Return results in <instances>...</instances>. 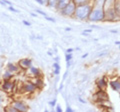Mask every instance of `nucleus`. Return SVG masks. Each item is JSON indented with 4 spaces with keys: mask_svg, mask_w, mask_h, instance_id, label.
<instances>
[{
    "mask_svg": "<svg viewBox=\"0 0 120 112\" xmlns=\"http://www.w3.org/2000/svg\"><path fill=\"white\" fill-rule=\"evenodd\" d=\"M3 109H4V111H6V112H18L17 109H16V108H15L11 103L8 104V105L4 106V108H3Z\"/></svg>",
    "mask_w": 120,
    "mask_h": 112,
    "instance_id": "obj_21",
    "label": "nucleus"
},
{
    "mask_svg": "<svg viewBox=\"0 0 120 112\" xmlns=\"http://www.w3.org/2000/svg\"><path fill=\"white\" fill-rule=\"evenodd\" d=\"M70 2H72V0H58V3H57V7H56V10H57V11L61 10L63 7H65L66 5H68Z\"/></svg>",
    "mask_w": 120,
    "mask_h": 112,
    "instance_id": "obj_18",
    "label": "nucleus"
},
{
    "mask_svg": "<svg viewBox=\"0 0 120 112\" xmlns=\"http://www.w3.org/2000/svg\"><path fill=\"white\" fill-rule=\"evenodd\" d=\"M12 105L16 108L17 111H21V112H26L29 110V106L28 104L26 103L23 100H20V99H14L12 101Z\"/></svg>",
    "mask_w": 120,
    "mask_h": 112,
    "instance_id": "obj_7",
    "label": "nucleus"
},
{
    "mask_svg": "<svg viewBox=\"0 0 120 112\" xmlns=\"http://www.w3.org/2000/svg\"><path fill=\"white\" fill-rule=\"evenodd\" d=\"M78 100H79V101H80L81 103H86V101H85V100H84L83 98H81L80 96H78Z\"/></svg>",
    "mask_w": 120,
    "mask_h": 112,
    "instance_id": "obj_33",
    "label": "nucleus"
},
{
    "mask_svg": "<svg viewBox=\"0 0 120 112\" xmlns=\"http://www.w3.org/2000/svg\"><path fill=\"white\" fill-rule=\"evenodd\" d=\"M62 89H63V82H62L61 84H60V87H59V89H58V90H59V91H61Z\"/></svg>",
    "mask_w": 120,
    "mask_h": 112,
    "instance_id": "obj_37",
    "label": "nucleus"
},
{
    "mask_svg": "<svg viewBox=\"0 0 120 112\" xmlns=\"http://www.w3.org/2000/svg\"><path fill=\"white\" fill-rule=\"evenodd\" d=\"M14 77H15V75L13 73H11L8 70H5L1 75V80H13Z\"/></svg>",
    "mask_w": 120,
    "mask_h": 112,
    "instance_id": "obj_16",
    "label": "nucleus"
},
{
    "mask_svg": "<svg viewBox=\"0 0 120 112\" xmlns=\"http://www.w3.org/2000/svg\"><path fill=\"white\" fill-rule=\"evenodd\" d=\"M70 30H71L70 27H66V28H65V31H70Z\"/></svg>",
    "mask_w": 120,
    "mask_h": 112,
    "instance_id": "obj_40",
    "label": "nucleus"
},
{
    "mask_svg": "<svg viewBox=\"0 0 120 112\" xmlns=\"http://www.w3.org/2000/svg\"><path fill=\"white\" fill-rule=\"evenodd\" d=\"M72 57H73L72 53H66V55H65V61L66 62H70L71 59H72Z\"/></svg>",
    "mask_w": 120,
    "mask_h": 112,
    "instance_id": "obj_25",
    "label": "nucleus"
},
{
    "mask_svg": "<svg viewBox=\"0 0 120 112\" xmlns=\"http://www.w3.org/2000/svg\"><path fill=\"white\" fill-rule=\"evenodd\" d=\"M21 91L22 93H25V94H33L35 91H37V87L34 84V82L32 80H28L25 81L24 83L21 84Z\"/></svg>",
    "mask_w": 120,
    "mask_h": 112,
    "instance_id": "obj_6",
    "label": "nucleus"
},
{
    "mask_svg": "<svg viewBox=\"0 0 120 112\" xmlns=\"http://www.w3.org/2000/svg\"><path fill=\"white\" fill-rule=\"evenodd\" d=\"M17 89V84L15 80H1L0 82V90L4 92L5 94L10 95L11 93H14V91Z\"/></svg>",
    "mask_w": 120,
    "mask_h": 112,
    "instance_id": "obj_4",
    "label": "nucleus"
},
{
    "mask_svg": "<svg viewBox=\"0 0 120 112\" xmlns=\"http://www.w3.org/2000/svg\"><path fill=\"white\" fill-rule=\"evenodd\" d=\"M57 3H58V0H48L47 7H48V8H51V9H55L56 10Z\"/></svg>",
    "mask_w": 120,
    "mask_h": 112,
    "instance_id": "obj_20",
    "label": "nucleus"
},
{
    "mask_svg": "<svg viewBox=\"0 0 120 112\" xmlns=\"http://www.w3.org/2000/svg\"><path fill=\"white\" fill-rule=\"evenodd\" d=\"M60 69H61V66H60L58 61H55L53 63V74L54 75H58L60 73Z\"/></svg>",
    "mask_w": 120,
    "mask_h": 112,
    "instance_id": "obj_19",
    "label": "nucleus"
},
{
    "mask_svg": "<svg viewBox=\"0 0 120 112\" xmlns=\"http://www.w3.org/2000/svg\"><path fill=\"white\" fill-rule=\"evenodd\" d=\"M22 23H23L25 26H30V25H31V23H30L29 21H27V20H23V21H22Z\"/></svg>",
    "mask_w": 120,
    "mask_h": 112,
    "instance_id": "obj_32",
    "label": "nucleus"
},
{
    "mask_svg": "<svg viewBox=\"0 0 120 112\" xmlns=\"http://www.w3.org/2000/svg\"><path fill=\"white\" fill-rule=\"evenodd\" d=\"M30 15H31L32 17H37L38 15H37V13H30Z\"/></svg>",
    "mask_w": 120,
    "mask_h": 112,
    "instance_id": "obj_38",
    "label": "nucleus"
},
{
    "mask_svg": "<svg viewBox=\"0 0 120 112\" xmlns=\"http://www.w3.org/2000/svg\"><path fill=\"white\" fill-rule=\"evenodd\" d=\"M7 8H8V10H10L11 12H14V13H18L19 12V10H17V9H15L14 7L12 5H9V6H7Z\"/></svg>",
    "mask_w": 120,
    "mask_h": 112,
    "instance_id": "obj_26",
    "label": "nucleus"
},
{
    "mask_svg": "<svg viewBox=\"0 0 120 112\" xmlns=\"http://www.w3.org/2000/svg\"><path fill=\"white\" fill-rule=\"evenodd\" d=\"M49 105H50L51 107H55V106H56V99L51 100V101L49 102Z\"/></svg>",
    "mask_w": 120,
    "mask_h": 112,
    "instance_id": "obj_31",
    "label": "nucleus"
},
{
    "mask_svg": "<svg viewBox=\"0 0 120 112\" xmlns=\"http://www.w3.org/2000/svg\"><path fill=\"white\" fill-rule=\"evenodd\" d=\"M109 99L108 93L106 90H101V89H97V91L94 93V102L102 101V100H107Z\"/></svg>",
    "mask_w": 120,
    "mask_h": 112,
    "instance_id": "obj_10",
    "label": "nucleus"
},
{
    "mask_svg": "<svg viewBox=\"0 0 120 112\" xmlns=\"http://www.w3.org/2000/svg\"><path fill=\"white\" fill-rule=\"evenodd\" d=\"M92 29H85V30L82 32V34L83 35H86V34H89V33H92Z\"/></svg>",
    "mask_w": 120,
    "mask_h": 112,
    "instance_id": "obj_28",
    "label": "nucleus"
},
{
    "mask_svg": "<svg viewBox=\"0 0 120 112\" xmlns=\"http://www.w3.org/2000/svg\"><path fill=\"white\" fill-rule=\"evenodd\" d=\"M119 49H120V44H119Z\"/></svg>",
    "mask_w": 120,
    "mask_h": 112,
    "instance_id": "obj_43",
    "label": "nucleus"
},
{
    "mask_svg": "<svg viewBox=\"0 0 120 112\" xmlns=\"http://www.w3.org/2000/svg\"><path fill=\"white\" fill-rule=\"evenodd\" d=\"M18 66L20 67V69L22 71L26 72L27 70L32 66V59L31 58H28V57H25V58H21L19 61L17 62Z\"/></svg>",
    "mask_w": 120,
    "mask_h": 112,
    "instance_id": "obj_8",
    "label": "nucleus"
},
{
    "mask_svg": "<svg viewBox=\"0 0 120 112\" xmlns=\"http://www.w3.org/2000/svg\"><path fill=\"white\" fill-rule=\"evenodd\" d=\"M26 72H27V74H29L30 78H37V77L43 76L42 71H41L38 67H34V66H31Z\"/></svg>",
    "mask_w": 120,
    "mask_h": 112,
    "instance_id": "obj_12",
    "label": "nucleus"
},
{
    "mask_svg": "<svg viewBox=\"0 0 120 112\" xmlns=\"http://www.w3.org/2000/svg\"><path fill=\"white\" fill-rule=\"evenodd\" d=\"M88 22H91V23L104 22L103 2H100L99 0H94V1H93L92 10H91V12H90Z\"/></svg>",
    "mask_w": 120,
    "mask_h": 112,
    "instance_id": "obj_1",
    "label": "nucleus"
},
{
    "mask_svg": "<svg viewBox=\"0 0 120 112\" xmlns=\"http://www.w3.org/2000/svg\"><path fill=\"white\" fill-rule=\"evenodd\" d=\"M112 2H113V7L116 12V15H117L120 21V0H112Z\"/></svg>",
    "mask_w": 120,
    "mask_h": 112,
    "instance_id": "obj_17",
    "label": "nucleus"
},
{
    "mask_svg": "<svg viewBox=\"0 0 120 112\" xmlns=\"http://www.w3.org/2000/svg\"><path fill=\"white\" fill-rule=\"evenodd\" d=\"M72 52H73V49H72V48H68V49L66 50V53H72Z\"/></svg>",
    "mask_w": 120,
    "mask_h": 112,
    "instance_id": "obj_35",
    "label": "nucleus"
},
{
    "mask_svg": "<svg viewBox=\"0 0 120 112\" xmlns=\"http://www.w3.org/2000/svg\"><path fill=\"white\" fill-rule=\"evenodd\" d=\"M87 56H88V53H85V54H83V55H82V56H81V57H82V58H83V59H84V58H86V57H87Z\"/></svg>",
    "mask_w": 120,
    "mask_h": 112,
    "instance_id": "obj_39",
    "label": "nucleus"
},
{
    "mask_svg": "<svg viewBox=\"0 0 120 112\" xmlns=\"http://www.w3.org/2000/svg\"><path fill=\"white\" fill-rule=\"evenodd\" d=\"M31 80L34 82V84L36 85L37 90H41L44 87V81L42 79V77H37V78H31Z\"/></svg>",
    "mask_w": 120,
    "mask_h": 112,
    "instance_id": "obj_15",
    "label": "nucleus"
},
{
    "mask_svg": "<svg viewBox=\"0 0 120 112\" xmlns=\"http://www.w3.org/2000/svg\"><path fill=\"white\" fill-rule=\"evenodd\" d=\"M75 9H76V4H75V3L72 1V2H70L68 5H66L65 7H63L61 10H59L58 12H59L60 15H62L63 17L74 18Z\"/></svg>",
    "mask_w": 120,
    "mask_h": 112,
    "instance_id": "obj_5",
    "label": "nucleus"
},
{
    "mask_svg": "<svg viewBox=\"0 0 120 112\" xmlns=\"http://www.w3.org/2000/svg\"><path fill=\"white\" fill-rule=\"evenodd\" d=\"M108 82H109V79L107 78V76H102L98 78L95 81V85L97 89H101V90H106L108 88Z\"/></svg>",
    "mask_w": 120,
    "mask_h": 112,
    "instance_id": "obj_9",
    "label": "nucleus"
},
{
    "mask_svg": "<svg viewBox=\"0 0 120 112\" xmlns=\"http://www.w3.org/2000/svg\"><path fill=\"white\" fill-rule=\"evenodd\" d=\"M110 32L112 33V34H117V33H118V31L116 30V29H113V30H111Z\"/></svg>",
    "mask_w": 120,
    "mask_h": 112,
    "instance_id": "obj_36",
    "label": "nucleus"
},
{
    "mask_svg": "<svg viewBox=\"0 0 120 112\" xmlns=\"http://www.w3.org/2000/svg\"><path fill=\"white\" fill-rule=\"evenodd\" d=\"M66 111H67V112H73V109H72V108H71L70 106H67Z\"/></svg>",
    "mask_w": 120,
    "mask_h": 112,
    "instance_id": "obj_34",
    "label": "nucleus"
},
{
    "mask_svg": "<svg viewBox=\"0 0 120 112\" xmlns=\"http://www.w3.org/2000/svg\"><path fill=\"white\" fill-rule=\"evenodd\" d=\"M76 5H83V4H88V3H92L93 0H72Z\"/></svg>",
    "mask_w": 120,
    "mask_h": 112,
    "instance_id": "obj_22",
    "label": "nucleus"
},
{
    "mask_svg": "<svg viewBox=\"0 0 120 112\" xmlns=\"http://www.w3.org/2000/svg\"><path fill=\"white\" fill-rule=\"evenodd\" d=\"M6 70H8L10 71L11 73H13L14 75H17V74H19L20 71L22 70L20 69V67L18 66L17 63H13V62H8L6 64Z\"/></svg>",
    "mask_w": 120,
    "mask_h": 112,
    "instance_id": "obj_13",
    "label": "nucleus"
},
{
    "mask_svg": "<svg viewBox=\"0 0 120 112\" xmlns=\"http://www.w3.org/2000/svg\"><path fill=\"white\" fill-rule=\"evenodd\" d=\"M92 6H93V2L88 3V4H83V5H76V9H75V13H74V19L88 22V18L90 15V12L92 10Z\"/></svg>",
    "mask_w": 120,
    "mask_h": 112,
    "instance_id": "obj_2",
    "label": "nucleus"
},
{
    "mask_svg": "<svg viewBox=\"0 0 120 112\" xmlns=\"http://www.w3.org/2000/svg\"><path fill=\"white\" fill-rule=\"evenodd\" d=\"M0 4L3 5L4 7H7L9 5H12V3H11L10 1H8V0H0Z\"/></svg>",
    "mask_w": 120,
    "mask_h": 112,
    "instance_id": "obj_23",
    "label": "nucleus"
},
{
    "mask_svg": "<svg viewBox=\"0 0 120 112\" xmlns=\"http://www.w3.org/2000/svg\"><path fill=\"white\" fill-rule=\"evenodd\" d=\"M34 1H36V2L38 3L39 5H42V6H45V7H47V3H48V0H34Z\"/></svg>",
    "mask_w": 120,
    "mask_h": 112,
    "instance_id": "obj_24",
    "label": "nucleus"
},
{
    "mask_svg": "<svg viewBox=\"0 0 120 112\" xmlns=\"http://www.w3.org/2000/svg\"><path fill=\"white\" fill-rule=\"evenodd\" d=\"M104 22H118L119 19L113 7L112 0H103Z\"/></svg>",
    "mask_w": 120,
    "mask_h": 112,
    "instance_id": "obj_3",
    "label": "nucleus"
},
{
    "mask_svg": "<svg viewBox=\"0 0 120 112\" xmlns=\"http://www.w3.org/2000/svg\"><path fill=\"white\" fill-rule=\"evenodd\" d=\"M55 111H56V112H62L63 109L61 108V106H60V105H56V106H55Z\"/></svg>",
    "mask_w": 120,
    "mask_h": 112,
    "instance_id": "obj_30",
    "label": "nucleus"
},
{
    "mask_svg": "<svg viewBox=\"0 0 120 112\" xmlns=\"http://www.w3.org/2000/svg\"><path fill=\"white\" fill-rule=\"evenodd\" d=\"M35 11H36V13H39V14H41V15H43L44 17H45V16H47V14H46V13H45V12H43V11H42V10H39V9H36Z\"/></svg>",
    "mask_w": 120,
    "mask_h": 112,
    "instance_id": "obj_29",
    "label": "nucleus"
},
{
    "mask_svg": "<svg viewBox=\"0 0 120 112\" xmlns=\"http://www.w3.org/2000/svg\"><path fill=\"white\" fill-rule=\"evenodd\" d=\"M119 95H120V93H119Z\"/></svg>",
    "mask_w": 120,
    "mask_h": 112,
    "instance_id": "obj_44",
    "label": "nucleus"
},
{
    "mask_svg": "<svg viewBox=\"0 0 120 112\" xmlns=\"http://www.w3.org/2000/svg\"><path fill=\"white\" fill-rule=\"evenodd\" d=\"M44 18H45V19H46L47 21H50V22H52V23H55V22H56V20L54 19V18H52V17H48V16H45Z\"/></svg>",
    "mask_w": 120,
    "mask_h": 112,
    "instance_id": "obj_27",
    "label": "nucleus"
},
{
    "mask_svg": "<svg viewBox=\"0 0 120 112\" xmlns=\"http://www.w3.org/2000/svg\"><path fill=\"white\" fill-rule=\"evenodd\" d=\"M95 103L98 105V108L101 109V110H104V111L113 110V107H112V104L109 101V99L102 100V101H98V102H95Z\"/></svg>",
    "mask_w": 120,
    "mask_h": 112,
    "instance_id": "obj_11",
    "label": "nucleus"
},
{
    "mask_svg": "<svg viewBox=\"0 0 120 112\" xmlns=\"http://www.w3.org/2000/svg\"><path fill=\"white\" fill-rule=\"evenodd\" d=\"M115 44H116V45H119V44H120V41H116Z\"/></svg>",
    "mask_w": 120,
    "mask_h": 112,
    "instance_id": "obj_42",
    "label": "nucleus"
},
{
    "mask_svg": "<svg viewBox=\"0 0 120 112\" xmlns=\"http://www.w3.org/2000/svg\"><path fill=\"white\" fill-rule=\"evenodd\" d=\"M48 55H49V56H53V53H51L50 51H48Z\"/></svg>",
    "mask_w": 120,
    "mask_h": 112,
    "instance_id": "obj_41",
    "label": "nucleus"
},
{
    "mask_svg": "<svg viewBox=\"0 0 120 112\" xmlns=\"http://www.w3.org/2000/svg\"><path fill=\"white\" fill-rule=\"evenodd\" d=\"M108 84H109V87L113 91L120 93V78H114V79L109 80Z\"/></svg>",
    "mask_w": 120,
    "mask_h": 112,
    "instance_id": "obj_14",
    "label": "nucleus"
}]
</instances>
